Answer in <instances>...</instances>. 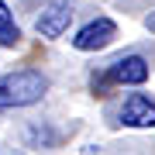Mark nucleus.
<instances>
[{"label":"nucleus","mask_w":155,"mask_h":155,"mask_svg":"<svg viewBox=\"0 0 155 155\" xmlns=\"http://www.w3.org/2000/svg\"><path fill=\"white\" fill-rule=\"evenodd\" d=\"M48 93V76L38 69H17L0 76V110L7 107H31Z\"/></svg>","instance_id":"1"},{"label":"nucleus","mask_w":155,"mask_h":155,"mask_svg":"<svg viewBox=\"0 0 155 155\" xmlns=\"http://www.w3.org/2000/svg\"><path fill=\"white\" fill-rule=\"evenodd\" d=\"M148 76H152V66L141 55H124V59L110 62L104 72H93V93L104 97V90H110V86H145Z\"/></svg>","instance_id":"2"},{"label":"nucleus","mask_w":155,"mask_h":155,"mask_svg":"<svg viewBox=\"0 0 155 155\" xmlns=\"http://www.w3.org/2000/svg\"><path fill=\"white\" fill-rule=\"evenodd\" d=\"M114 38H117V24L110 17H93V21H86L83 28L72 35V48L76 52H100Z\"/></svg>","instance_id":"3"},{"label":"nucleus","mask_w":155,"mask_h":155,"mask_svg":"<svg viewBox=\"0 0 155 155\" xmlns=\"http://www.w3.org/2000/svg\"><path fill=\"white\" fill-rule=\"evenodd\" d=\"M121 124L138 127V131L155 127V100L148 93H127L124 104H121Z\"/></svg>","instance_id":"4"},{"label":"nucleus","mask_w":155,"mask_h":155,"mask_svg":"<svg viewBox=\"0 0 155 155\" xmlns=\"http://www.w3.org/2000/svg\"><path fill=\"white\" fill-rule=\"evenodd\" d=\"M69 21H72V11L66 4H52L45 7V11L35 17V31L41 35V38H62V35L69 31Z\"/></svg>","instance_id":"5"},{"label":"nucleus","mask_w":155,"mask_h":155,"mask_svg":"<svg viewBox=\"0 0 155 155\" xmlns=\"http://www.w3.org/2000/svg\"><path fill=\"white\" fill-rule=\"evenodd\" d=\"M0 45L4 48H17L21 45V28H17V21H14V11L0 0Z\"/></svg>","instance_id":"6"},{"label":"nucleus","mask_w":155,"mask_h":155,"mask_svg":"<svg viewBox=\"0 0 155 155\" xmlns=\"http://www.w3.org/2000/svg\"><path fill=\"white\" fill-rule=\"evenodd\" d=\"M145 28H148V31H152V35H155V11H152V14H148V17H145Z\"/></svg>","instance_id":"7"}]
</instances>
